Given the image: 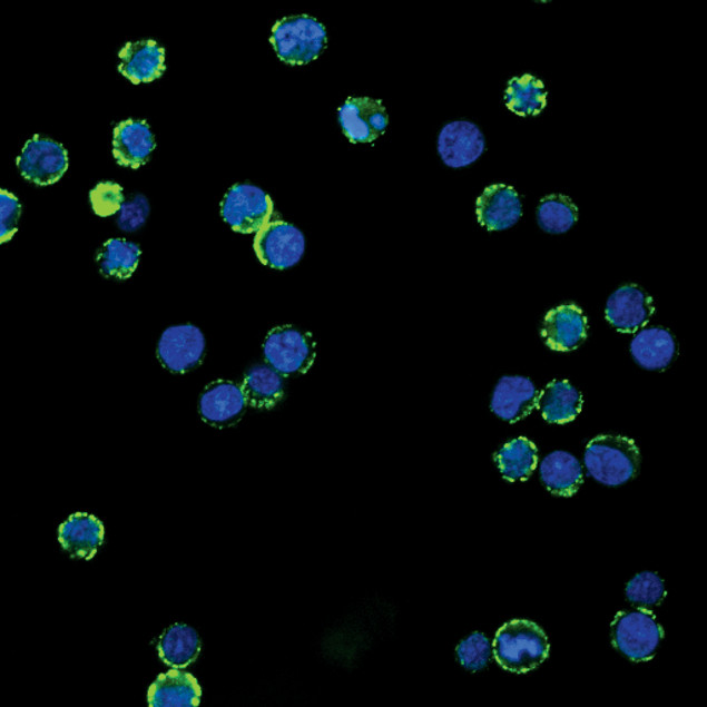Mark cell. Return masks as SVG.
<instances>
[{
	"label": "cell",
	"mask_w": 707,
	"mask_h": 707,
	"mask_svg": "<svg viewBox=\"0 0 707 707\" xmlns=\"http://www.w3.org/2000/svg\"><path fill=\"white\" fill-rule=\"evenodd\" d=\"M149 215V203L141 194H136L125 200L121 206L117 225L121 230L135 232L141 227Z\"/></svg>",
	"instance_id": "d6a6232c"
},
{
	"label": "cell",
	"mask_w": 707,
	"mask_h": 707,
	"mask_svg": "<svg viewBox=\"0 0 707 707\" xmlns=\"http://www.w3.org/2000/svg\"><path fill=\"white\" fill-rule=\"evenodd\" d=\"M266 363L282 376L306 373L316 357V342L310 332L293 325H278L263 344Z\"/></svg>",
	"instance_id": "5b68a950"
},
{
	"label": "cell",
	"mask_w": 707,
	"mask_h": 707,
	"mask_svg": "<svg viewBox=\"0 0 707 707\" xmlns=\"http://www.w3.org/2000/svg\"><path fill=\"white\" fill-rule=\"evenodd\" d=\"M577 219V206L562 194H551L543 197L537 208V220L540 228L550 234L566 233Z\"/></svg>",
	"instance_id": "f1b7e54d"
},
{
	"label": "cell",
	"mask_w": 707,
	"mask_h": 707,
	"mask_svg": "<svg viewBox=\"0 0 707 707\" xmlns=\"http://www.w3.org/2000/svg\"><path fill=\"white\" fill-rule=\"evenodd\" d=\"M630 353L638 365L650 371H661L670 365L677 354L674 335L664 327L640 331L630 343Z\"/></svg>",
	"instance_id": "44dd1931"
},
{
	"label": "cell",
	"mask_w": 707,
	"mask_h": 707,
	"mask_svg": "<svg viewBox=\"0 0 707 707\" xmlns=\"http://www.w3.org/2000/svg\"><path fill=\"white\" fill-rule=\"evenodd\" d=\"M610 630L613 647L636 662L652 659L664 638L661 626L646 608L617 612Z\"/></svg>",
	"instance_id": "277c9868"
},
{
	"label": "cell",
	"mask_w": 707,
	"mask_h": 707,
	"mask_svg": "<svg viewBox=\"0 0 707 707\" xmlns=\"http://www.w3.org/2000/svg\"><path fill=\"white\" fill-rule=\"evenodd\" d=\"M478 222L488 230H503L521 217V202L513 187L505 184L488 186L475 204Z\"/></svg>",
	"instance_id": "9a60e30c"
},
{
	"label": "cell",
	"mask_w": 707,
	"mask_h": 707,
	"mask_svg": "<svg viewBox=\"0 0 707 707\" xmlns=\"http://www.w3.org/2000/svg\"><path fill=\"white\" fill-rule=\"evenodd\" d=\"M254 251L264 265L285 269L301 261L305 251V238L294 225L284 220H269L256 233Z\"/></svg>",
	"instance_id": "ba28073f"
},
{
	"label": "cell",
	"mask_w": 707,
	"mask_h": 707,
	"mask_svg": "<svg viewBox=\"0 0 707 707\" xmlns=\"http://www.w3.org/2000/svg\"><path fill=\"white\" fill-rule=\"evenodd\" d=\"M155 149L154 135L145 120L120 121L112 131V155L125 167L138 168L145 165Z\"/></svg>",
	"instance_id": "e0dca14e"
},
{
	"label": "cell",
	"mask_w": 707,
	"mask_h": 707,
	"mask_svg": "<svg viewBox=\"0 0 707 707\" xmlns=\"http://www.w3.org/2000/svg\"><path fill=\"white\" fill-rule=\"evenodd\" d=\"M547 91L532 75L513 77L504 91L505 106L518 116H537L546 107Z\"/></svg>",
	"instance_id": "83f0119b"
},
{
	"label": "cell",
	"mask_w": 707,
	"mask_h": 707,
	"mask_svg": "<svg viewBox=\"0 0 707 707\" xmlns=\"http://www.w3.org/2000/svg\"><path fill=\"white\" fill-rule=\"evenodd\" d=\"M247 406L240 385L227 380H217L203 390L198 401V413L206 424L226 429L240 421Z\"/></svg>",
	"instance_id": "30bf717a"
},
{
	"label": "cell",
	"mask_w": 707,
	"mask_h": 707,
	"mask_svg": "<svg viewBox=\"0 0 707 707\" xmlns=\"http://www.w3.org/2000/svg\"><path fill=\"white\" fill-rule=\"evenodd\" d=\"M484 150V137L477 125L468 120L451 121L438 137V151L442 161L452 168L474 163Z\"/></svg>",
	"instance_id": "4fadbf2b"
},
{
	"label": "cell",
	"mask_w": 707,
	"mask_h": 707,
	"mask_svg": "<svg viewBox=\"0 0 707 707\" xmlns=\"http://www.w3.org/2000/svg\"><path fill=\"white\" fill-rule=\"evenodd\" d=\"M493 655L505 670L528 672L540 666L549 655L544 631L533 621L514 619L504 623L495 634Z\"/></svg>",
	"instance_id": "6da1fadb"
},
{
	"label": "cell",
	"mask_w": 707,
	"mask_h": 707,
	"mask_svg": "<svg viewBox=\"0 0 707 707\" xmlns=\"http://www.w3.org/2000/svg\"><path fill=\"white\" fill-rule=\"evenodd\" d=\"M537 409L547 422L567 423L580 413L582 395L568 381L554 380L539 392Z\"/></svg>",
	"instance_id": "603a6c76"
},
{
	"label": "cell",
	"mask_w": 707,
	"mask_h": 707,
	"mask_svg": "<svg viewBox=\"0 0 707 707\" xmlns=\"http://www.w3.org/2000/svg\"><path fill=\"white\" fill-rule=\"evenodd\" d=\"M58 540L70 556L88 560L102 543L104 527L92 514L73 513L59 527Z\"/></svg>",
	"instance_id": "ffe728a7"
},
{
	"label": "cell",
	"mask_w": 707,
	"mask_h": 707,
	"mask_svg": "<svg viewBox=\"0 0 707 707\" xmlns=\"http://www.w3.org/2000/svg\"><path fill=\"white\" fill-rule=\"evenodd\" d=\"M587 330V317L581 308L575 304H563L547 313L541 336L551 350L568 352L582 344Z\"/></svg>",
	"instance_id": "5bb4252c"
},
{
	"label": "cell",
	"mask_w": 707,
	"mask_h": 707,
	"mask_svg": "<svg viewBox=\"0 0 707 707\" xmlns=\"http://www.w3.org/2000/svg\"><path fill=\"white\" fill-rule=\"evenodd\" d=\"M456 654L464 668L477 671L482 669L490 659V642L484 635L474 632L459 644Z\"/></svg>",
	"instance_id": "4dcf8cb0"
},
{
	"label": "cell",
	"mask_w": 707,
	"mask_h": 707,
	"mask_svg": "<svg viewBox=\"0 0 707 707\" xmlns=\"http://www.w3.org/2000/svg\"><path fill=\"white\" fill-rule=\"evenodd\" d=\"M629 601L641 607L658 606L666 597V589L658 575L644 571L636 575L626 587Z\"/></svg>",
	"instance_id": "f546056e"
},
{
	"label": "cell",
	"mask_w": 707,
	"mask_h": 707,
	"mask_svg": "<svg viewBox=\"0 0 707 707\" xmlns=\"http://www.w3.org/2000/svg\"><path fill=\"white\" fill-rule=\"evenodd\" d=\"M205 337L192 324L166 328L157 344V359L171 373L184 374L197 367L205 354Z\"/></svg>",
	"instance_id": "9c48e42d"
},
{
	"label": "cell",
	"mask_w": 707,
	"mask_h": 707,
	"mask_svg": "<svg viewBox=\"0 0 707 707\" xmlns=\"http://www.w3.org/2000/svg\"><path fill=\"white\" fill-rule=\"evenodd\" d=\"M1 243L8 242L18 229L21 205L18 198L6 189H1Z\"/></svg>",
	"instance_id": "836d02e7"
},
{
	"label": "cell",
	"mask_w": 707,
	"mask_h": 707,
	"mask_svg": "<svg viewBox=\"0 0 707 707\" xmlns=\"http://www.w3.org/2000/svg\"><path fill=\"white\" fill-rule=\"evenodd\" d=\"M240 387L247 405L259 411L276 407L285 393L283 376L268 364L252 366L245 373Z\"/></svg>",
	"instance_id": "7402d4cb"
},
{
	"label": "cell",
	"mask_w": 707,
	"mask_h": 707,
	"mask_svg": "<svg viewBox=\"0 0 707 707\" xmlns=\"http://www.w3.org/2000/svg\"><path fill=\"white\" fill-rule=\"evenodd\" d=\"M202 689L189 672L174 668L158 675L148 688L150 707H195L200 701Z\"/></svg>",
	"instance_id": "d6986e66"
},
{
	"label": "cell",
	"mask_w": 707,
	"mask_h": 707,
	"mask_svg": "<svg viewBox=\"0 0 707 707\" xmlns=\"http://www.w3.org/2000/svg\"><path fill=\"white\" fill-rule=\"evenodd\" d=\"M540 478L552 494L571 497L582 483V470L572 454L566 451H554L541 462Z\"/></svg>",
	"instance_id": "cb8c5ba5"
},
{
	"label": "cell",
	"mask_w": 707,
	"mask_h": 707,
	"mask_svg": "<svg viewBox=\"0 0 707 707\" xmlns=\"http://www.w3.org/2000/svg\"><path fill=\"white\" fill-rule=\"evenodd\" d=\"M326 41L324 26L306 14L285 17L272 28L271 43L278 58L289 65H305L316 59Z\"/></svg>",
	"instance_id": "3957f363"
},
{
	"label": "cell",
	"mask_w": 707,
	"mask_h": 707,
	"mask_svg": "<svg viewBox=\"0 0 707 707\" xmlns=\"http://www.w3.org/2000/svg\"><path fill=\"white\" fill-rule=\"evenodd\" d=\"M539 391L524 376H502L492 394L491 410L500 419L514 423L537 407Z\"/></svg>",
	"instance_id": "2e32d148"
},
{
	"label": "cell",
	"mask_w": 707,
	"mask_h": 707,
	"mask_svg": "<svg viewBox=\"0 0 707 707\" xmlns=\"http://www.w3.org/2000/svg\"><path fill=\"white\" fill-rule=\"evenodd\" d=\"M583 460L589 474L598 482L619 485L637 475L641 456L634 440L601 434L589 441Z\"/></svg>",
	"instance_id": "7a4b0ae2"
},
{
	"label": "cell",
	"mask_w": 707,
	"mask_h": 707,
	"mask_svg": "<svg viewBox=\"0 0 707 707\" xmlns=\"http://www.w3.org/2000/svg\"><path fill=\"white\" fill-rule=\"evenodd\" d=\"M338 121L350 141L372 143L385 131L389 118L381 100L350 97L338 109Z\"/></svg>",
	"instance_id": "8fae6325"
},
{
	"label": "cell",
	"mask_w": 707,
	"mask_h": 707,
	"mask_svg": "<svg viewBox=\"0 0 707 707\" xmlns=\"http://www.w3.org/2000/svg\"><path fill=\"white\" fill-rule=\"evenodd\" d=\"M140 254V248L135 243L111 238L97 252L96 263L104 276L127 279L136 271Z\"/></svg>",
	"instance_id": "4316f807"
},
{
	"label": "cell",
	"mask_w": 707,
	"mask_h": 707,
	"mask_svg": "<svg viewBox=\"0 0 707 707\" xmlns=\"http://www.w3.org/2000/svg\"><path fill=\"white\" fill-rule=\"evenodd\" d=\"M119 72L132 84L149 82L165 71V50L155 40L127 42L119 51Z\"/></svg>",
	"instance_id": "ac0fdd59"
},
{
	"label": "cell",
	"mask_w": 707,
	"mask_h": 707,
	"mask_svg": "<svg viewBox=\"0 0 707 707\" xmlns=\"http://www.w3.org/2000/svg\"><path fill=\"white\" fill-rule=\"evenodd\" d=\"M655 312L654 300L636 284L617 288L608 298L606 320L621 333H634L645 326Z\"/></svg>",
	"instance_id": "7c38bea8"
},
{
	"label": "cell",
	"mask_w": 707,
	"mask_h": 707,
	"mask_svg": "<svg viewBox=\"0 0 707 707\" xmlns=\"http://www.w3.org/2000/svg\"><path fill=\"white\" fill-rule=\"evenodd\" d=\"M494 461L505 480L524 481L537 467L538 451L532 441L519 436L505 443L495 453Z\"/></svg>",
	"instance_id": "484cf974"
},
{
	"label": "cell",
	"mask_w": 707,
	"mask_h": 707,
	"mask_svg": "<svg viewBox=\"0 0 707 707\" xmlns=\"http://www.w3.org/2000/svg\"><path fill=\"white\" fill-rule=\"evenodd\" d=\"M125 200L122 187L112 181L99 183L90 192L92 209L101 217L118 214Z\"/></svg>",
	"instance_id": "1f68e13d"
},
{
	"label": "cell",
	"mask_w": 707,
	"mask_h": 707,
	"mask_svg": "<svg viewBox=\"0 0 707 707\" xmlns=\"http://www.w3.org/2000/svg\"><path fill=\"white\" fill-rule=\"evenodd\" d=\"M16 164L24 179L39 186H47L63 176L69 159L61 144L36 135L27 140Z\"/></svg>",
	"instance_id": "52a82bcc"
},
{
	"label": "cell",
	"mask_w": 707,
	"mask_h": 707,
	"mask_svg": "<svg viewBox=\"0 0 707 707\" xmlns=\"http://www.w3.org/2000/svg\"><path fill=\"white\" fill-rule=\"evenodd\" d=\"M200 646V639L194 628L174 623L161 634L157 650L167 666L185 668L196 660Z\"/></svg>",
	"instance_id": "d4e9b609"
},
{
	"label": "cell",
	"mask_w": 707,
	"mask_h": 707,
	"mask_svg": "<svg viewBox=\"0 0 707 707\" xmlns=\"http://www.w3.org/2000/svg\"><path fill=\"white\" fill-rule=\"evenodd\" d=\"M273 202L261 188L251 184H236L220 203L223 219L242 234L257 233L271 218Z\"/></svg>",
	"instance_id": "8992f818"
}]
</instances>
